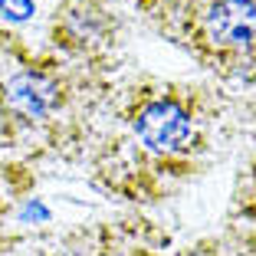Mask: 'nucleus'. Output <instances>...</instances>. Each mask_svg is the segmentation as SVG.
<instances>
[{
    "instance_id": "nucleus-2",
    "label": "nucleus",
    "mask_w": 256,
    "mask_h": 256,
    "mask_svg": "<svg viewBox=\"0 0 256 256\" xmlns=\"http://www.w3.org/2000/svg\"><path fill=\"white\" fill-rule=\"evenodd\" d=\"M125 125L138 148L158 161H181L204 148V118L188 89L135 92L125 108Z\"/></svg>"
},
{
    "instance_id": "nucleus-3",
    "label": "nucleus",
    "mask_w": 256,
    "mask_h": 256,
    "mask_svg": "<svg viewBox=\"0 0 256 256\" xmlns=\"http://www.w3.org/2000/svg\"><path fill=\"white\" fill-rule=\"evenodd\" d=\"M60 79L50 76L46 69H20L0 86V108L14 115L16 122L46 118L60 108Z\"/></svg>"
},
{
    "instance_id": "nucleus-4",
    "label": "nucleus",
    "mask_w": 256,
    "mask_h": 256,
    "mask_svg": "<svg viewBox=\"0 0 256 256\" xmlns=\"http://www.w3.org/2000/svg\"><path fill=\"white\" fill-rule=\"evenodd\" d=\"M234 214H236L234 224H246L256 234V164L250 168V174L243 178V190L236 194V210Z\"/></svg>"
},
{
    "instance_id": "nucleus-1",
    "label": "nucleus",
    "mask_w": 256,
    "mask_h": 256,
    "mask_svg": "<svg viewBox=\"0 0 256 256\" xmlns=\"http://www.w3.org/2000/svg\"><path fill=\"white\" fill-rule=\"evenodd\" d=\"M181 36L210 69L243 72L256 66V0H190Z\"/></svg>"
}]
</instances>
